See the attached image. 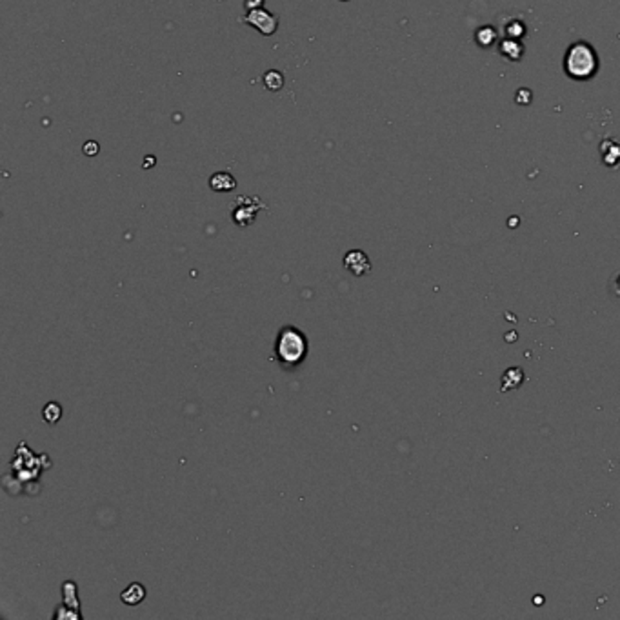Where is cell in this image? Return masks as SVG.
<instances>
[{"label":"cell","instance_id":"9a60e30c","mask_svg":"<svg viewBox=\"0 0 620 620\" xmlns=\"http://www.w3.org/2000/svg\"><path fill=\"white\" fill-rule=\"evenodd\" d=\"M82 151H84V155H87V157H95V155H98L100 148H98V142H95V140H89V142L84 144Z\"/></svg>","mask_w":620,"mask_h":620},{"label":"cell","instance_id":"d6986e66","mask_svg":"<svg viewBox=\"0 0 620 620\" xmlns=\"http://www.w3.org/2000/svg\"><path fill=\"white\" fill-rule=\"evenodd\" d=\"M340 2H348V0H340Z\"/></svg>","mask_w":620,"mask_h":620},{"label":"cell","instance_id":"2e32d148","mask_svg":"<svg viewBox=\"0 0 620 620\" xmlns=\"http://www.w3.org/2000/svg\"><path fill=\"white\" fill-rule=\"evenodd\" d=\"M80 619V613H78V611H73V610H69V611H58L56 610V613H55V619Z\"/></svg>","mask_w":620,"mask_h":620},{"label":"cell","instance_id":"5bb4252c","mask_svg":"<svg viewBox=\"0 0 620 620\" xmlns=\"http://www.w3.org/2000/svg\"><path fill=\"white\" fill-rule=\"evenodd\" d=\"M513 375H515V369H509V371H507V373L504 375V380H502L504 390H511V388H517V386L520 384V382H522V375H520V377H517V379H515Z\"/></svg>","mask_w":620,"mask_h":620},{"label":"cell","instance_id":"4fadbf2b","mask_svg":"<svg viewBox=\"0 0 620 620\" xmlns=\"http://www.w3.org/2000/svg\"><path fill=\"white\" fill-rule=\"evenodd\" d=\"M62 593H64V600H66L67 604H71V599L77 600V584H75V582H66V584L62 586Z\"/></svg>","mask_w":620,"mask_h":620},{"label":"cell","instance_id":"52a82bcc","mask_svg":"<svg viewBox=\"0 0 620 620\" xmlns=\"http://www.w3.org/2000/svg\"><path fill=\"white\" fill-rule=\"evenodd\" d=\"M144 599H146V588H144L140 582L129 584L128 588L120 593V600H122L126 606H139Z\"/></svg>","mask_w":620,"mask_h":620},{"label":"cell","instance_id":"7a4b0ae2","mask_svg":"<svg viewBox=\"0 0 620 620\" xmlns=\"http://www.w3.org/2000/svg\"><path fill=\"white\" fill-rule=\"evenodd\" d=\"M564 69L571 78L588 80L599 69V58L593 47L586 42H575L564 56Z\"/></svg>","mask_w":620,"mask_h":620},{"label":"cell","instance_id":"e0dca14e","mask_svg":"<svg viewBox=\"0 0 620 620\" xmlns=\"http://www.w3.org/2000/svg\"><path fill=\"white\" fill-rule=\"evenodd\" d=\"M244 8H246V11L264 8V0H244Z\"/></svg>","mask_w":620,"mask_h":620},{"label":"cell","instance_id":"8992f818","mask_svg":"<svg viewBox=\"0 0 620 620\" xmlns=\"http://www.w3.org/2000/svg\"><path fill=\"white\" fill-rule=\"evenodd\" d=\"M210 188L215 193H230V191H233L236 188V180L228 171H217V173L211 175Z\"/></svg>","mask_w":620,"mask_h":620},{"label":"cell","instance_id":"30bf717a","mask_svg":"<svg viewBox=\"0 0 620 620\" xmlns=\"http://www.w3.org/2000/svg\"><path fill=\"white\" fill-rule=\"evenodd\" d=\"M602 159L606 160V164L608 166H613V164H617V162H620V144L619 146H613V148H610V140H606L604 144H602Z\"/></svg>","mask_w":620,"mask_h":620},{"label":"cell","instance_id":"5b68a950","mask_svg":"<svg viewBox=\"0 0 620 620\" xmlns=\"http://www.w3.org/2000/svg\"><path fill=\"white\" fill-rule=\"evenodd\" d=\"M344 267L355 277H364L371 272V262L369 256L360 250H351L344 255Z\"/></svg>","mask_w":620,"mask_h":620},{"label":"cell","instance_id":"ba28073f","mask_svg":"<svg viewBox=\"0 0 620 620\" xmlns=\"http://www.w3.org/2000/svg\"><path fill=\"white\" fill-rule=\"evenodd\" d=\"M522 46H520V42H517V38H506L500 44V53L506 56L507 60H518L522 56Z\"/></svg>","mask_w":620,"mask_h":620},{"label":"cell","instance_id":"6da1fadb","mask_svg":"<svg viewBox=\"0 0 620 620\" xmlns=\"http://www.w3.org/2000/svg\"><path fill=\"white\" fill-rule=\"evenodd\" d=\"M308 337L295 326H284L275 338V359L287 371L297 369L308 357Z\"/></svg>","mask_w":620,"mask_h":620},{"label":"cell","instance_id":"ac0fdd59","mask_svg":"<svg viewBox=\"0 0 620 620\" xmlns=\"http://www.w3.org/2000/svg\"><path fill=\"white\" fill-rule=\"evenodd\" d=\"M617 286H619V289H617V293H619V295H620V278H619V282H617Z\"/></svg>","mask_w":620,"mask_h":620},{"label":"cell","instance_id":"9c48e42d","mask_svg":"<svg viewBox=\"0 0 620 620\" xmlns=\"http://www.w3.org/2000/svg\"><path fill=\"white\" fill-rule=\"evenodd\" d=\"M262 82H264L266 89H269V91H280L282 87H284V75L280 71H277V69H269V71L264 73Z\"/></svg>","mask_w":620,"mask_h":620},{"label":"cell","instance_id":"8fae6325","mask_svg":"<svg viewBox=\"0 0 620 620\" xmlns=\"http://www.w3.org/2000/svg\"><path fill=\"white\" fill-rule=\"evenodd\" d=\"M42 417H44V421L49 422V424H55V422L60 421L62 408L56 404V402H49V404L42 410Z\"/></svg>","mask_w":620,"mask_h":620},{"label":"cell","instance_id":"277c9868","mask_svg":"<svg viewBox=\"0 0 620 620\" xmlns=\"http://www.w3.org/2000/svg\"><path fill=\"white\" fill-rule=\"evenodd\" d=\"M242 22L253 26L264 36L275 35V31L278 30V16L273 15L272 11H267L266 8H258V10L247 11V15L242 19Z\"/></svg>","mask_w":620,"mask_h":620},{"label":"cell","instance_id":"7c38bea8","mask_svg":"<svg viewBox=\"0 0 620 620\" xmlns=\"http://www.w3.org/2000/svg\"><path fill=\"white\" fill-rule=\"evenodd\" d=\"M495 41H497V33H495L493 27H480V30L477 31V42L482 44V47L491 46Z\"/></svg>","mask_w":620,"mask_h":620},{"label":"cell","instance_id":"3957f363","mask_svg":"<svg viewBox=\"0 0 620 620\" xmlns=\"http://www.w3.org/2000/svg\"><path fill=\"white\" fill-rule=\"evenodd\" d=\"M262 210H266V204L256 197H236L233 210H231V221L239 228H247L255 222L256 213Z\"/></svg>","mask_w":620,"mask_h":620}]
</instances>
